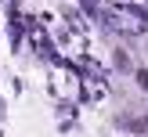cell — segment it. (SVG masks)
I'll use <instances>...</instances> for the list:
<instances>
[{
  "label": "cell",
  "mask_w": 148,
  "mask_h": 137,
  "mask_svg": "<svg viewBox=\"0 0 148 137\" xmlns=\"http://www.w3.org/2000/svg\"><path fill=\"white\" fill-rule=\"evenodd\" d=\"M137 83H141V90H148V69H137Z\"/></svg>",
  "instance_id": "obj_1"
}]
</instances>
